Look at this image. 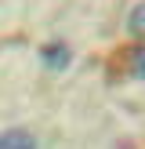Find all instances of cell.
I'll return each mask as SVG.
<instances>
[{
	"label": "cell",
	"mask_w": 145,
	"mask_h": 149,
	"mask_svg": "<svg viewBox=\"0 0 145 149\" xmlns=\"http://www.w3.org/2000/svg\"><path fill=\"white\" fill-rule=\"evenodd\" d=\"M40 62H44V69H51V73H65L72 65V47L69 44H44L40 47Z\"/></svg>",
	"instance_id": "cell-1"
},
{
	"label": "cell",
	"mask_w": 145,
	"mask_h": 149,
	"mask_svg": "<svg viewBox=\"0 0 145 149\" xmlns=\"http://www.w3.org/2000/svg\"><path fill=\"white\" fill-rule=\"evenodd\" d=\"M0 149H36V138L22 127H11L0 135Z\"/></svg>",
	"instance_id": "cell-2"
},
{
	"label": "cell",
	"mask_w": 145,
	"mask_h": 149,
	"mask_svg": "<svg viewBox=\"0 0 145 149\" xmlns=\"http://www.w3.org/2000/svg\"><path fill=\"white\" fill-rule=\"evenodd\" d=\"M127 29H130L134 36H142V40H145V0H142V4H134V7H130Z\"/></svg>",
	"instance_id": "cell-3"
},
{
	"label": "cell",
	"mask_w": 145,
	"mask_h": 149,
	"mask_svg": "<svg viewBox=\"0 0 145 149\" xmlns=\"http://www.w3.org/2000/svg\"><path fill=\"white\" fill-rule=\"evenodd\" d=\"M130 73H134L138 80H145V44L134 47V55H130Z\"/></svg>",
	"instance_id": "cell-4"
}]
</instances>
